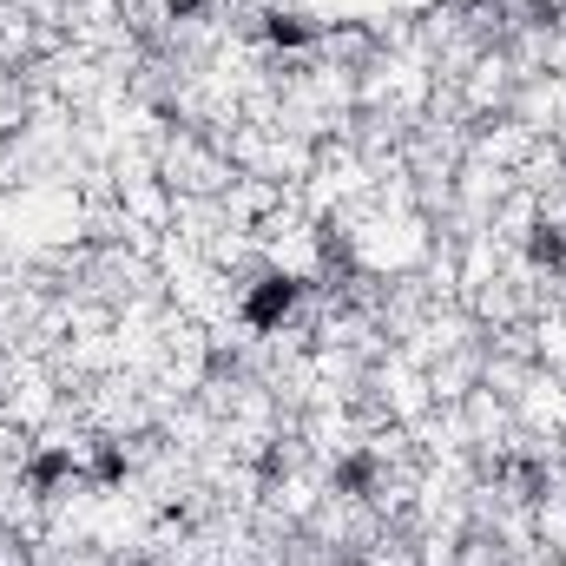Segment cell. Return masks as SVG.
Wrapping results in <instances>:
<instances>
[{
	"label": "cell",
	"instance_id": "5",
	"mask_svg": "<svg viewBox=\"0 0 566 566\" xmlns=\"http://www.w3.org/2000/svg\"><path fill=\"white\" fill-rule=\"evenodd\" d=\"M369 481H376V461H362V455H356V461H343V488H349V494H362Z\"/></svg>",
	"mask_w": 566,
	"mask_h": 566
},
{
	"label": "cell",
	"instance_id": "7",
	"mask_svg": "<svg viewBox=\"0 0 566 566\" xmlns=\"http://www.w3.org/2000/svg\"><path fill=\"white\" fill-rule=\"evenodd\" d=\"M205 0H165V14H198Z\"/></svg>",
	"mask_w": 566,
	"mask_h": 566
},
{
	"label": "cell",
	"instance_id": "6",
	"mask_svg": "<svg viewBox=\"0 0 566 566\" xmlns=\"http://www.w3.org/2000/svg\"><path fill=\"white\" fill-rule=\"evenodd\" d=\"M99 481H119V474H126V455H112V448H106V455H99Z\"/></svg>",
	"mask_w": 566,
	"mask_h": 566
},
{
	"label": "cell",
	"instance_id": "3",
	"mask_svg": "<svg viewBox=\"0 0 566 566\" xmlns=\"http://www.w3.org/2000/svg\"><path fill=\"white\" fill-rule=\"evenodd\" d=\"M527 257H534V264H547V270H553V264H566V237L540 224V231L527 237Z\"/></svg>",
	"mask_w": 566,
	"mask_h": 566
},
{
	"label": "cell",
	"instance_id": "2",
	"mask_svg": "<svg viewBox=\"0 0 566 566\" xmlns=\"http://www.w3.org/2000/svg\"><path fill=\"white\" fill-rule=\"evenodd\" d=\"M270 40L277 47H303V40H316V27L303 14H270Z\"/></svg>",
	"mask_w": 566,
	"mask_h": 566
},
{
	"label": "cell",
	"instance_id": "4",
	"mask_svg": "<svg viewBox=\"0 0 566 566\" xmlns=\"http://www.w3.org/2000/svg\"><path fill=\"white\" fill-rule=\"evenodd\" d=\"M66 474H73V455H40L27 468V481H33V488H53V481H66Z\"/></svg>",
	"mask_w": 566,
	"mask_h": 566
},
{
	"label": "cell",
	"instance_id": "1",
	"mask_svg": "<svg viewBox=\"0 0 566 566\" xmlns=\"http://www.w3.org/2000/svg\"><path fill=\"white\" fill-rule=\"evenodd\" d=\"M290 303H297V283L290 277H264L251 297H244V323H251V330H277L283 316H290Z\"/></svg>",
	"mask_w": 566,
	"mask_h": 566
}]
</instances>
